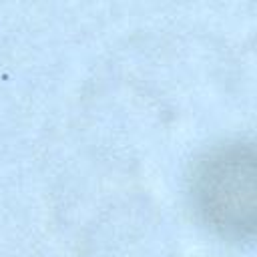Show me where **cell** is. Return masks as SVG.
Segmentation results:
<instances>
[{
  "instance_id": "1",
  "label": "cell",
  "mask_w": 257,
  "mask_h": 257,
  "mask_svg": "<svg viewBox=\"0 0 257 257\" xmlns=\"http://www.w3.org/2000/svg\"><path fill=\"white\" fill-rule=\"evenodd\" d=\"M255 149L249 141H227L205 153L191 177L197 217L227 241L251 243L257 225Z\"/></svg>"
}]
</instances>
